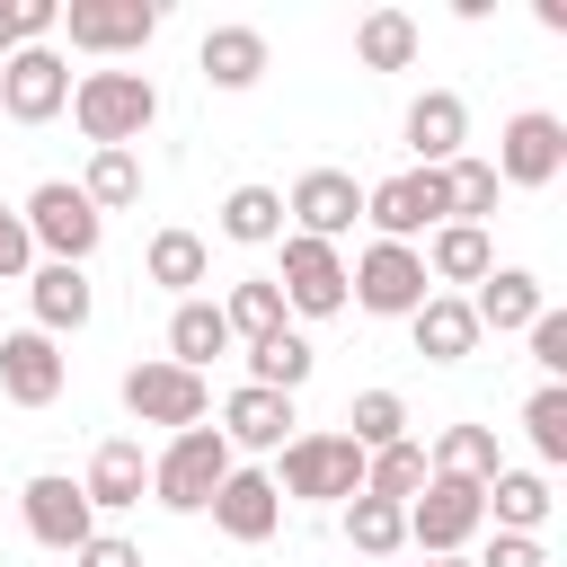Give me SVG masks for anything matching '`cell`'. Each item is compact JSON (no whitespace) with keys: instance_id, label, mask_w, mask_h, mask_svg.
<instances>
[{"instance_id":"obj_10","label":"cell","mask_w":567,"mask_h":567,"mask_svg":"<svg viewBox=\"0 0 567 567\" xmlns=\"http://www.w3.org/2000/svg\"><path fill=\"white\" fill-rule=\"evenodd\" d=\"M18 514H27V540H35V549H62V558L97 532V505L80 496L71 470H35V478L18 487Z\"/></svg>"},{"instance_id":"obj_23","label":"cell","mask_w":567,"mask_h":567,"mask_svg":"<svg viewBox=\"0 0 567 567\" xmlns=\"http://www.w3.org/2000/svg\"><path fill=\"white\" fill-rule=\"evenodd\" d=\"M195 71H204V89H257L266 80V35L257 27H213L195 44Z\"/></svg>"},{"instance_id":"obj_4","label":"cell","mask_w":567,"mask_h":567,"mask_svg":"<svg viewBox=\"0 0 567 567\" xmlns=\"http://www.w3.org/2000/svg\"><path fill=\"white\" fill-rule=\"evenodd\" d=\"M266 478H275V496H301V505H346V496L363 487V452H354L346 434H292V443H284V461H275Z\"/></svg>"},{"instance_id":"obj_3","label":"cell","mask_w":567,"mask_h":567,"mask_svg":"<svg viewBox=\"0 0 567 567\" xmlns=\"http://www.w3.org/2000/svg\"><path fill=\"white\" fill-rule=\"evenodd\" d=\"M18 221H27V239H35L53 266H89V257H97V239H106L97 204H89L71 177H44V186L18 204Z\"/></svg>"},{"instance_id":"obj_37","label":"cell","mask_w":567,"mask_h":567,"mask_svg":"<svg viewBox=\"0 0 567 567\" xmlns=\"http://www.w3.org/2000/svg\"><path fill=\"white\" fill-rule=\"evenodd\" d=\"M443 186H452V221H478V230H487V213H496V195H505V186H496V168L461 151V159L443 168Z\"/></svg>"},{"instance_id":"obj_13","label":"cell","mask_w":567,"mask_h":567,"mask_svg":"<svg viewBox=\"0 0 567 567\" xmlns=\"http://www.w3.org/2000/svg\"><path fill=\"white\" fill-rule=\"evenodd\" d=\"M62 27H71V44H80V53L115 62V53H142V44L159 35V0H71V9H62Z\"/></svg>"},{"instance_id":"obj_18","label":"cell","mask_w":567,"mask_h":567,"mask_svg":"<svg viewBox=\"0 0 567 567\" xmlns=\"http://www.w3.org/2000/svg\"><path fill=\"white\" fill-rule=\"evenodd\" d=\"M549 310V284L532 275V266H487L478 275V292H470V319H478V337L496 328V337H514V328H532Z\"/></svg>"},{"instance_id":"obj_9","label":"cell","mask_w":567,"mask_h":567,"mask_svg":"<svg viewBox=\"0 0 567 567\" xmlns=\"http://www.w3.org/2000/svg\"><path fill=\"white\" fill-rule=\"evenodd\" d=\"M496 186H558V168H567V124L549 115V106H523V115H505V133H496Z\"/></svg>"},{"instance_id":"obj_38","label":"cell","mask_w":567,"mask_h":567,"mask_svg":"<svg viewBox=\"0 0 567 567\" xmlns=\"http://www.w3.org/2000/svg\"><path fill=\"white\" fill-rule=\"evenodd\" d=\"M523 434H532L540 461H567V381H540L523 399Z\"/></svg>"},{"instance_id":"obj_2","label":"cell","mask_w":567,"mask_h":567,"mask_svg":"<svg viewBox=\"0 0 567 567\" xmlns=\"http://www.w3.org/2000/svg\"><path fill=\"white\" fill-rule=\"evenodd\" d=\"M221 478H230V443H221L213 425H186V434H168V443L151 452V496H159L168 514H204Z\"/></svg>"},{"instance_id":"obj_40","label":"cell","mask_w":567,"mask_h":567,"mask_svg":"<svg viewBox=\"0 0 567 567\" xmlns=\"http://www.w3.org/2000/svg\"><path fill=\"white\" fill-rule=\"evenodd\" d=\"M523 337H532V363H540L549 381H567V310H540Z\"/></svg>"},{"instance_id":"obj_29","label":"cell","mask_w":567,"mask_h":567,"mask_svg":"<svg viewBox=\"0 0 567 567\" xmlns=\"http://www.w3.org/2000/svg\"><path fill=\"white\" fill-rule=\"evenodd\" d=\"M487 514H496V532H532V540H540V523H549V478H540V470H496V478H487Z\"/></svg>"},{"instance_id":"obj_32","label":"cell","mask_w":567,"mask_h":567,"mask_svg":"<svg viewBox=\"0 0 567 567\" xmlns=\"http://www.w3.org/2000/svg\"><path fill=\"white\" fill-rule=\"evenodd\" d=\"M221 319H230V346H257V337H275L292 310H284V292H275V275H239L230 301H221Z\"/></svg>"},{"instance_id":"obj_22","label":"cell","mask_w":567,"mask_h":567,"mask_svg":"<svg viewBox=\"0 0 567 567\" xmlns=\"http://www.w3.org/2000/svg\"><path fill=\"white\" fill-rule=\"evenodd\" d=\"M408 337H416V354H425V363H461V354L478 346L470 292H425V301L408 310Z\"/></svg>"},{"instance_id":"obj_12","label":"cell","mask_w":567,"mask_h":567,"mask_svg":"<svg viewBox=\"0 0 567 567\" xmlns=\"http://www.w3.org/2000/svg\"><path fill=\"white\" fill-rule=\"evenodd\" d=\"M275 292H284L292 319H337V310H346V257H337L328 239L284 230V275H275Z\"/></svg>"},{"instance_id":"obj_39","label":"cell","mask_w":567,"mask_h":567,"mask_svg":"<svg viewBox=\"0 0 567 567\" xmlns=\"http://www.w3.org/2000/svg\"><path fill=\"white\" fill-rule=\"evenodd\" d=\"M53 27H62V0H0V62L18 44H44Z\"/></svg>"},{"instance_id":"obj_26","label":"cell","mask_w":567,"mask_h":567,"mask_svg":"<svg viewBox=\"0 0 567 567\" xmlns=\"http://www.w3.org/2000/svg\"><path fill=\"white\" fill-rule=\"evenodd\" d=\"M213 354H230V319H221V301H177L168 310V363H186V372H204Z\"/></svg>"},{"instance_id":"obj_17","label":"cell","mask_w":567,"mask_h":567,"mask_svg":"<svg viewBox=\"0 0 567 567\" xmlns=\"http://www.w3.org/2000/svg\"><path fill=\"white\" fill-rule=\"evenodd\" d=\"M292 425H301V416H292V399H284V390L239 381V390L221 399V425H213V434H221L230 452H284V443H292Z\"/></svg>"},{"instance_id":"obj_34","label":"cell","mask_w":567,"mask_h":567,"mask_svg":"<svg viewBox=\"0 0 567 567\" xmlns=\"http://www.w3.org/2000/svg\"><path fill=\"white\" fill-rule=\"evenodd\" d=\"M425 478H434V470H425V443H390V452H363V496H381V505H408Z\"/></svg>"},{"instance_id":"obj_31","label":"cell","mask_w":567,"mask_h":567,"mask_svg":"<svg viewBox=\"0 0 567 567\" xmlns=\"http://www.w3.org/2000/svg\"><path fill=\"white\" fill-rule=\"evenodd\" d=\"M221 239L275 248V239H284V195H275V186H230V195H221Z\"/></svg>"},{"instance_id":"obj_1","label":"cell","mask_w":567,"mask_h":567,"mask_svg":"<svg viewBox=\"0 0 567 567\" xmlns=\"http://www.w3.org/2000/svg\"><path fill=\"white\" fill-rule=\"evenodd\" d=\"M71 124L89 133V151H133V142L159 124L151 71H80V80H71Z\"/></svg>"},{"instance_id":"obj_20","label":"cell","mask_w":567,"mask_h":567,"mask_svg":"<svg viewBox=\"0 0 567 567\" xmlns=\"http://www.w3.org/2000/svg\"><path fill=\"white\" fill-rule=\"evenodd\" d=\"M27 310H35V328L44 337H80L89 328V310H97V292H89V266H35L27 275Z\"/></svg>"},{"instance_id":"obj_36","label":"cell","mask_w":567,"mask_h":567,"mask_svg":"<svg viewBox=\"0 0 567 567\" xmlns=\"http://www.w3.org/2000/svg\"><path fill=\"white\" fill-rule=\"evenodd\" d=\"M346 540H354L363 558H390V549H408V514L354 487V496H346Z\"/></svg>"},{"instance_id":"obj_30","label":"cell","mask_w":567,"mask_h":567,"mask_svg":"<svg viewBox=\"0 0 567 567\" xmlns=\"http://www.w3.org/2000/svg\"><path fill=\"white\" fill-rule=\"evenodd\" d=\"M354 62H363V71H408V62H416V18H408V9H363Z\"/></svg>"},{"instance_id":"obj_8","label":"cell","mask_w":567,"mask_h":567,"mask_svg":"<svg viewBox=\"0 0 567 567\" xmlns=\"http://www.w3.org/2000/svg\"><path fill=\"white\" fill-rule=\"evenodd\" d=\"M425 292H434V284H425V257L399 248V239H372V248L346 266V301L372 310V319H408Z\"/></svg>"},{"instance_id":"obj_5","label":"cell","mask_w":567,"mask_h":567,"mask_svg":"<svg viewBox=\"0 0 567 567\" xmlns=\"http://www.w3.org/2000/svg\"><path fill=\"white\" fill-rule=\"evenodd\" d=\"M399 514H408V540H416L425 558H461V549L487 532V487H470V478H425Z\"/></svg>"},{"instance_id":"obj_21","label":"cell","mask_w":567,"mask_h":567,"mask_svg":"<svg viewBox=\"0 0 567 567\" xmlns=\"http://www.w3.org/2000/svg\"><path fill=\"white\" fill-rule=\"evenodd\" d=\"M461 142H470V106H461V89H425V97L408 106V151H416V168H452Z\"/></svg>"},{"instance_id":"obj_42","label":"cell","mask_w":567,"mask_h":567,"mask_svg":"<svg viewBox=\"0 0 567 567\" xmlns=\"http://www.w3.org/2000/svg\"><path fill=\"white\" fill-rule=\"evenodd\" d=\"M470 567H549V549H540L532 532H496L487 558H470Z\"/></svg>"},{"instance_id":"obj_28","label":"cell","mask_w":567,"mask_h":567,"mask_svg":"<svg viewBox=\"0 0 567 567\" xmlns=\"http://www.w3.org/2000/svg\"><path fill=\"white\" fill-rule=\"evenodd\" d=\"M425 470H434V478H470V487H487L505 461H496V434H487V425H443L434 452H425Z\"/></svg>"},{"instance_id":"obj_16","label":"cell","mask_w":567,"mask_h":567,"mask_svg":"<svg viewBox=\"0 0 567 567\" xmlns=\"http://www.w3.org/2000/svg\"><path fill=\"white\" fill-rule=\"evenodd\" d=\"M213 532L221 540H239V549H257V540H275V523H284V496H275V478L266 470H230L221 487H213Z\"/></svg>"},{"instance_id":"obj_24","label":"cell","mask_w":567,"mask_h":567,"mask_svg":"<svg viewBox=\"0 0 567 567\" xmlns=\"http://www.w3.org/2000/svg\"><path fill=\"white\" fill-rule=\"evenodd\" d=\"M425 284H478L487 266H496V239L478 230V221H443V230H425Z\"/></svg>"},{"instance_id":"obj_27","label":"cell","mask_w":567,"mask_h":567,"mask_svg":"<svg viewBox=\"0 0 567 567\" xmlns=\"http://www.w3.org/2000/svg\"><path fill=\"white\" fill-rule=\"evenodd\" d=\"M310 372H319V354H310V337H301V328H275V337H257V346H248V381H257V390H284V399H292Z\"/></svg>"},{"instance_id":"obj_15","label":"cell","mask_w":567,"mask_h":567,"mask_svg":"<svg viewBox=\"0 0 567 567\" xmlns=\"http://www.w3.org/2000/svg\"><path fill=\"white\" fill-rule=\"evenodd\" d=\"M62 372L71 363H62V346L44 328H9L0 337V399L9 408H53L62 399Z\"/></svg>"},{"instance_id":"obj_43","label":"cell","mask_w":567,"mask_h":567,"mask_svg":"<svg viewBox=\"0 0 567 567\" xmlns=\"http://www.w3.org/2000/svg\"><path fill=\"white\" fill-rule=\"evenodd\" d=\"M71 558H80V567H142V549H133L124 532H89V540H80Z\"/></svg>"},{"instance_id":"obj_25","label":"cell","mask_w":567,"mask_h":567,"mask_svg":"<svg viewBox=\"0 0 567 567\" xmlns=\"http://www.w3.org/2000/svg\"><path fill=\"white\" fill-rule=\"evenodd\" d=\"M142 275H151L159 292H177V301H195V284L213 275V248H204L195 230H151V248H142Z\"/></svg>"},{"instance_id":"obj_33","label":"cell","mask_w":567,"mask_h":567,"mask_svg":"<svg viewBox=\"0 0 567 567\" xmlns=\"http://www.w3.org/2000/svg\"><path fill=\"white\" fill-rule=\"evenodd\" d=\"M346 443H354V452H390V443H408V399H399V390H354V408H346Z\"/></svg>"},{"instance_id":"obj_41","label":"cell","mask_w":567,"mask_h":567,"mask_svg":"<svg viewBox=\"0 0 567 567\" xmlns=\"http://www.w3.org/2000/svg\"><path fill=\"white\" fill-rule=\"evenodd\" d=\"M35 275V239L18 221V204H0V284H27Z\"/></svg>"},{"instance_id":"obj_35","label":"cell","mask_w":567,"mask_h":567,"mask_svg":"<svg viewBox=\"0 0 567 567\" xmlns=\"http://www.w3.org/2000/svg\"><path fill=\"white\" fill-rule=\"evenodd\" d=\"M80 195L97 204V221H106V213H124V204H142V159H133V151H89Z\"/></svg>"},{"instance_id":"obj_44","label":"cell","mask_w":567,"mask_h":567,"mask_svg":"<svg viewBox=\"0 0 567 567\" xmlns=\"http://www.w3.org/2000/svg\"><path fill=\"white\" fill-rule=\"evenodd\" d=\"M425 567H470V558H425Z\"/></svg>"},{"instance_id":"obj_19","label":"cell","mask_w":567,"mask_h":567,"mask_svg":"<svg viewBox=\"0 0 567 567\" xmlns=\"http://www.w3.org/2000/svg\"><path fill=\"white\" fill-rule=\"evenodd\" d=\"M142 487H151V452H142L133 434H106V443L89 452V470H80V496H89L97 514H124V505H142Z\"/></svg>"},{"instance_id":"obj_14","label":"cell","mask_w":567,"mask_h":567,"mask_svg":"<svg viewBox=\"0 0 567 567\" xmlns=\"http://www.w3.org/2000/svg\"><path fill=\"white\" fill-rule=\"evenodd\" d=\"M284 221L301 230V239H346L354 221H363V186L346 177V168H301L292 177V195H284Z\"/></svg>"},{"instance_id":"obj_7","label":"cell","mask_w":567,"mask_h":567,"mask_svg":"<svg viewBox=\"0 0 567 567\" xmlns=\"http://www.w3.org/2000/svg\"><path fill=\"white\" fill-rule=\"evenodd\" d=\"M124 416H133V425H168V434H186V425L213 416V390H204V372L151 354V363L124 372Z\"/></svg>"},{"instance_id":"obj_11","label":"cell","mask_w":567,"mask_h":567,"mask_svg":"<svg viewBox=\"0 0 567 567\" xmlns=\"http://www.w3.org/2000/svg\"><path fill=\"white\" fill-rule=\"evenodd\" d=\"M62 106H71V62L53 44H18L0 62V115L9 124H53Z\"/></svg>"},{"instance_id":"obj_6","label":"cell","mask_w":567,"mask_h":567,"mask_svg":"<svg viewBox=\"0 0 567 567\" xmlns=\"http://www.w3.org/2000/svg\"><path fill=\"white\" fill-rule=\"evenodd\" d=\"M363 221H372L381 239L416 248L425 230H443V221H452V186H443V168H399V177L363 186Z\"/></svg>"}]
</instances>
